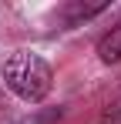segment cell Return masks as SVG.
Segmentation results:
<instances>
[{
	"label": "cell",
	"mask_w": 121,
	"mask_h": 124,
	"mask_svg": "<svg viewBox=\"0 0 121 124\" xmlns=\"http://www.w3.org/2000/svg\"><path fill=\"white\" fill-rule=\"evenodd\" d=\"M108 3H94V7H84V3H78V7H67V23H78V20H87V17H94V14H101Z\"/></svg>",
	"instance_id": "cell-3"
},
{
	"label": "cell",
	"mask_w": 121,
	"mask_h": 124,
	"mask_svg": "<svg viewBox=\"0 0 121 124\" xmlns=\"http://www.w3.org/2000/svg\"><path fill=\"white\" fill-rule=\"evenodd\" d=\"M101 124H121V97H118V101H111L108 107H104Z\"/></svg>",
	"instance_id": "cell-4"
},
{
	"label": "cell",
	"mask_w": 121,
	"mask_h": 124,
	"mask_svg": "<svg viewBox=\"0 0 121 124\" xmlns=\"http://www.w3.org/2000/svg\"><path fill=\"white\" fill-rule=\"evenodd\" d=\"M3 84L17 94L20 101L37 104L51 94V84H54V70L51 64L30 54V50H14L7 61H3Z\"/></svg>",
	"instance_id": "cell-1"
},
{
	"label": "cell",
	"mask_w": 121,
	"mask_h": 124,
	"mask_svg": "<svg viewBox=\"0 0 121 124\" xmlns=\"http://www.w3.org/2000/svg\"><path fill=\"white\" fill-rule=\"evenodd\" d=\"M98 57L104 64H121V20L98 40Z\"/></svg>",
	"instance_id": "cell-2"
}]
</instances>
